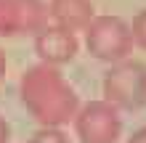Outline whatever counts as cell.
<instances>
[{
    "mask_svg": "<svg viewBox=\"0 0 146 143\" xmlns=\"http://www.w3.org/2000/svg\"><path fill=\"white\" fill-rule=\"evenodd\" d=\"M19 96L27 111L42 127H61L80 111L77 90L61 77L56 66L48 64H37L21 74Z\"/></svg>",
    "mask_w": 146,
    "mask_h": 143,
    "instance_id": "obj_1",
    "label": "cell"
},
{
    "mask_svg": "<svg viewBox=\"0 0 146 143\" xmlns=\"http://www.w3.org/2000/svg\"><path fill=\"white\" fill-rule=\"evenodd\" d=\"M85 45L93 58L119 64L133 50V32L119 16H96L85 29Z\"/></svg>",
    "mask_w": 146,
    "mask_h": 143,
    "instance_id": "obj_2",
    "label": "cell"
},
{
    "mask_svg": "<svg viewBox=\"0 0 146 143\" xmlns=\"http://www.w3.org/2000/svg\"><path fill=\"white\" fill-rule=\"evenodd\" d=\"M104 98L117 109H141L146 103V66L127 58L111 64L104 74Z\"/></svg>",
    "mask_w": 146,
    "mask_h": 143,
    "instance_id": "obj_3",
    "label": "cell"
},
{
    "mask_svg": "<svg viewBox=\"0 0 146 143\" xmlns=\"http://www.w3.org/2000/svg\"><path fill=\"white\" fill-rule=\"evenodd\" d=\"M74 132L82 143H117L122 132V117L106 98L85 103L74 117Z\"/></svg>",
    "mask_w": 146,
    "mask_h": 143,
    "instance_id": "obj_4",
    "label": "cell"
},
{
    "mask_svg": "<svg viewBox=\"0 0 146 143\" xmlns=\"http://www.w3.org/2000/svg\"><path fill=\"white\" fill-rule=\"evenodd\" d=\"M45 0H0V37L37 35L48 27Z\"/></svg>",
    "mask_w": 146,
    "mask_h": 143,
    "instance_id": "obj_5",
    "label": "cell"
},
{
    "mask_svg": "<svg viewBox=\"0 0 146 143\" xmlns=\"http://www.w3.org/2000/svg\"><path fill=\"white\" fill-rule=\"evenodd\" d=\"M77 35L72 29H64V27H45L42 32L35 35V53L40 56V64H48V66H61V64H69L72 58L77 56Z\"/></svg>",
    "mask_w": 146,
    "mask_h": 143,
    "instance_id": "obj_6",
    "label": "cell"
},
{
    "mask_svg": "<svg viewBox=\"0 0 146 143\" xmlns=\"http://www.w3.org/2000/svg\"><path fill=\"white\" fill-rule=\"evenodd\" d=\"M50 19H53L56 27L64 29H88L90 21L96 19V8H93V0H50L48 3Z\"/></svg>",
    "mask_w": 146,
    "mask_h": 143,
    "instance_id": "obj_7",
    "label": "cell"
},
{
    "mask_svg": "<svg viewBox=\"0 0 146 143\" xmlns=\"http://www.w3.org/2000/svg\"><path fill=\"white\" fill-rule=\"evenodd\" d=\"M29 143H69V138L64 135L61 127H40L29 138Z\"/></svg>",
    "mask_w": 146,
    "mask_h": 143,
    "instance_id": "obj_8",
    "label": "cell"
},
{
    "mask_svg": "<svg viewBox=\"0 0 146 143\" xmlns=\"http://www.w3.org/2000/svg\"><path fill=\"white\" fill-rule=\"evenodd\" d=\"M130 32H133V43L141 45V48H146V11H141V13L133 19Z\"/></svg>",
    "mask_w": 146,
    "mask_h": 143,
    "instance_id": "obj_9",
    "label": "cell"
},
{
    "mask_svg": "<svg viewBox=\"0 0 146 143\" xmlns=\"http://www.w3.org/2000/svg\"><path fill=\"white\" fill-rule=\"evenodd\" d=\"M11 140V127H8V122L0 117V143H8Z\"/></svg>",
    "mask_w": 146,
    "mask_h": 143,
    "instance_id": "obj_10",
    "label": "cell"
},
{
    "mask_svg": "<svg viewBox=\"0 0 146 143\" xmlns=\"http://www.w3.org/2000/svg\"><path fill=\"white\" fill-rule=\"evenodd\" d=\"M127 143H146V127H138L130 138H127Z\"/></svg>",
    "mask_w": 146,
    "mask_h": 143,
    "instance_id": "obj_11",
    "label": "cell"
},
{
    "mask_svg": "<svg viewBox=\"0 0 146 143\" xmlns=\"http://www.w3.org/2000/svg\"><path fill=\"white\" fill-rule=\"evenodd\" d=\"M5 74V56H3V50H0V77Z\"/></svg>",
    "mask_w": 146,
    "mask_h": 143,
    "instance_id": "obj_12",
    "label": "cell"
}]
</instances>
